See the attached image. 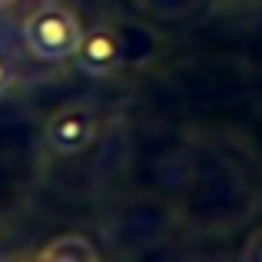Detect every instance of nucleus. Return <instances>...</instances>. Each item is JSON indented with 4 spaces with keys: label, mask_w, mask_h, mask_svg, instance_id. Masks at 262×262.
Wrapping results in <instances>:
<instances>
[{
    "label": "nucleus",
    "mask_w": 262,
    "mask_h": 262,
    "mask_svg": "<svg viewBox=\"0 0 262 262\" xmlns=\"http://www.w3.org/2000/svg\"><path fill=\"white\" fill-rule=\"evenodd\" d=\"M80 37H83V24L77 10L67 7L63 0H40L20 20V43L40 63L73 60Z\"/></svg>",
    "instance_id": "1"
},
{
    "label": "nucleus",
    "mask_w": 262,
    "mask_h": 262,
    "mask_svg": "<svg viewBox=\"0 0 262 262\" xmlns=\"http://www.w3.org/2000/svg\"><path fill=\"white\" fill-rule=\"evenodd\" d=\"M100 116L86 103H67L43 123V146L57 156H73L93 143Z\"/></svg>",
    "instance_id": "2"
},
{
    "label": "nucleus",
    "mask_w": 262,
    "mask_h": 262,
    "mask_svg": "<svg viewBox=\"0 0 262 262\" xmlns=\"http://www.w3.org/2000/svg\"><path fill=\"white\" fill-rule=\"evenodd\" d=\"M73 63L86 77H110L116 67L123 63V40L110 24H93L83 30L73 53Z\"/></svg>",
    "instance_id": "3"
},
{
    "label": "nucleus",
    "mask_w": 262,
    "mask_h": 262,
    "mask_svg": "<svg viewBox=\"0 0 262 262\" xmlns=\"http://www.w3.org/2000/svg\"><path fill=\"white\" fill-rule=\"evenodd\" d=\"M43 252H47L50 262H100V252H96L93 243H90L86 236H80V232H67V236L53 239Z\"/></svg>",
    "instance_id": "4"
},
{
    "label": "nucleus",
    "mask_w": 262,
    "mask_h": 262,
    "mask_svg": "<svg viewBox=\"0 0 262 262\" xmlns=\"http://www.w3.org/2000/svg\"><path fill=\"white\" fill-rule=\"evenodd\" d=\"M20 80H24V73H20L17 53L10 50V43H4V40H0V96H7L10 90H17Z\"/></svg>",
    "instance_id": "5"
},
{
    "label": "nucleus",
    "mask_w": 262,
    "mask_h": 262,
    "mask_svg": "<svg viewBox=\"0 0 262 262\" xmlns=\"http://www.w3.org/2000/svg\"><path fill=\"white\" fill-rule=\"evenodd\" d=\"M249 256H252V262H262V232L256 239H252V246H249Z\"/></svg>",
    "instance_id": "6"
},
{
    "label": "nucleus",
    "mask_w": 262,
    "mask_h": 262,
    "mask_svg": "<svg viewBox=\"0 0 262 262\" xmlns=\"http://www.w3.org/2000/svg\"><path fill=\"white\" fill-rule=\"evenodd\" d=\"M20 0H0V10H10V7H17Z\"/></svg>",
    "instance_id": "7"
}]
</instances>
